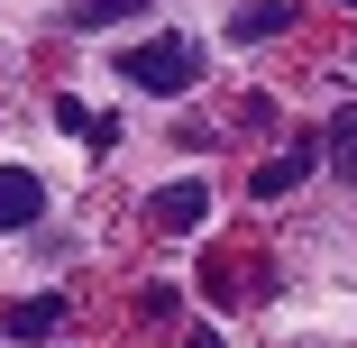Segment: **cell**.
Masks as SVG:
<instances>
[{"mask_svg": "<svg viewBox=\"0 0 357 348\" xmlns=\"http://www.w3.org/2000/svg\"><path fill=\"white\" fill-rule=\"evenodd\" d=\"M192 74H202V55L183 46V37H147V46H128L119 55V83H137V92H192Z\"/></svg>", "mask_w": 357, "mask_h": 348, "instance_id": "cell-1", "label": "cell"}, {"mask_svg": "<svg viewBox=\"0 0 357 348\" xmlns=\"http://www.w3.org/2000/svg\"><path fill=\"white\" fill-rule=\"evenodd\" d=\"M294 19H303V0H238V10H229V37L238 46H266V37H284Z\"/></svg>", "mask_w": 357, "mask_h": 348, "instance_id": "cell-2", "label": "cell"}, {"mask_svg": "<svg viewBox=\"0 0 357 348\" xmlns=\"http://www.w3.org/2000/svg\"><path fill=\"white\" fill-rule=\"evenodd\" d=\"M37 211H46V183L28 165H0V229H37Z\"/></svg>", "mask_w": 357, "mask_h": 348, "instance_id": "cell-3", "label": "cell"}, {"mask_svg": "<svg viewBox=\"0 0 357 348\" xmlns=\"http://www.w3.org/2000/svg\"><path fill=\"white\" fill-rule=\"evenodd\" d=\"M147 220H156V229H202V220H211V192H202V183H165V192L147 202Z\"/></svg>", "mask_w": 357, "mask_h": 348, "instance_id": "cell-4", "label": "cell"}, {"mask_svg": "<svg viewBox=\"0 0 357 348\" xmlns=\"http://www.w3.org/2000/svg\"><path fill=\"white\" fill-rule=\"evenodd\" d=\"M55 321H64V294H28V303H10V312H0V330H10L19 348H37Z\"/></svg>", "mask_w": 357, "mask_h": 348, "instance_id": "cell-5", "label": "cell"}, {"mask_svg": "<svg viewBox=\"0 0 357 348\" xmlns=\"http://www.w3.org/2000/svg\"><path fill=\"white\" fill-rule=\"evenodd\" d=\"M312 156H321V147H294V156H275V165H257V174H248V192H266V202H275V192H294V183L312 174Z\"/></svg>", "mask_w": 357, "mask_h": 348, "instance_id": "cell-6", "label": "cell"}, {"mask_svg": "<svg viewBox=\"0 0 357 348\" xmlns=\"http://www.w3.org/2000/svg\"><path fill=\"white\" fill-rule=\"evenodd\" d=\"M321 156H330L339 174H357V101H339V110H330V128H321Z\"/></svg>", "mask_w": 357, "mask_h": 348, "instance_id": "cell-7", "label": "cell"}, {"mask_svg": "<svg viewBox=\"0 0 357 348\" xmlns=\"http://www.w3.org/2000/svg\"><path fill=\"white\" fill-rule=\"evenodd\" d=\"M137 10H147V0H83V10H74V28H119V19H137Z\"/></svg>", "mask_w": 357, "mask_h": 348, "instance_id": "cell-8", "label": "cell"}, {"mask_svg": "<svg viewBox=\"0 0 357 348\" xmlns=\"http://www.w3.org/2000/svg\"><path fill=\"white\" fill-rule=\"evenodd\" d=\"M183 348H220V339H211V330H192V339H183Z\"/></svg>", "mask_w": 357, "mask_h": 348, "instance_id": "cell-9", "label": "cell"}]
</instances>
